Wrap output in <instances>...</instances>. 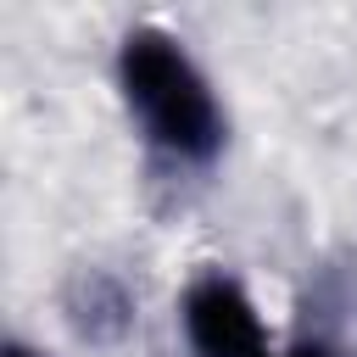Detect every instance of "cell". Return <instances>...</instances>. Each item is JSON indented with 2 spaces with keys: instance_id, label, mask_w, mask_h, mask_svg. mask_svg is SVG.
<instances>
[{
  "instance_id": "cell-2",
  "label": "cell",
  "mask_w": 357,
  "mask_h": 357,
  "mask_svg": "<svg viewBox=\"0 0 357 357\" xmlns=\"http://www.w3.org/2000/svg\"><path fill=\"white\" fill-rule=\"evenodd\" d=\"M178 324L195 357H284L268 340V324L257 312V301L245 296V284L223 268L190 279L184 301H178Z\"/></svg>"
},
{
  "instance_id": "cell-3",
  "label": "cell",
  "mask_w": 357,
  "mask_h": 357,
  "mask_svg": "<svg viewBox=\"0 0 357 357\" xmlns=\"http://www.w3.org/2000/svg\"><path fill=\"white\" fill-rule=\"evenodd\" d=\"M284 357H335V351H329L324 340H301V346H290Z\"/></svg>"
},
{
  "instance_id": "cell-1",
  "label": "cell",
  "mask_w": 357,
  "mask_h": 357,
  "mask_svg": "<svg viewBox=\"0 0 357 357\" xmlns=\"http://www.w3.org/2000/svg\"><path fill=\"white\" fill-rule=\"evenodd\" d=\"M117 89L139 134L173 162H212L223 151V106L173 33L134 28L117 50Z\"/></svg>"
},
{
  "instance_id": "cell-4",
  "label": "cell",
  "mask_w": 357,
  "mask_h": 357,
  "mask_svg": "<svg viewBox=\"0 0 357 357\" xmlns=\"http://www.w3.org/2000/svg\"><path fill=\"white\" fill-rule=\"evenodd\" d=\"M6 357H39V351H33V346H22V340H11V346H6Z\"/></svg>"
}]
</instances>
